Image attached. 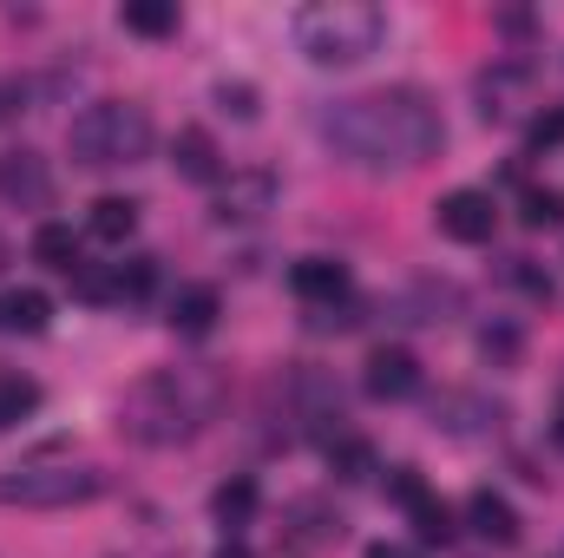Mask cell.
Returning a JSON list of instances; mask_svg holds the SVG:
<instances>
[{
  "label": "cell",
  "instance_id": "6da1fadb",
  "mask_svg": "<svg viewBox=\"0 0 564 558\" xmlns=\"http://www.w3.org/2000/svg\"><path fill=\"white\" fill-rule=\"evenodd\" d=\"M322 139L355 171H414L426 158H440L446 119L421 86H388V93H361V99L328 106Z\"/></svg>",
  "mask_w": 564,
  "mask_h": 558
},
{
  "label": "cell",
  "instance_id": "7a4b0ae2",
  "mask_svg": "<svg viewBox=\"0 0 564 558\" xmlns=\"http://www.w3.org/2000/svg\"><path fill=\"white\" fill-rule=\"evenodd\" d=\"M224 408V382L204 375V368H151L132 382L119 427L144 440V447H177V440H197Z\"/></svg>",
  "mask_w": 564,
  "mask_h": 558
},
{
  "label": "cell",
  "instance_id": "3957f363",
  "mask_svg": "<svg viewBox=\"0 0 564 558\" xmlns=\"http://www.w3.org/2000/svg\"><path fill=\"white\" fill-rule=\"evenodd\" d=\"M388 40V13L368 0H315L295 13V46L308 66H361Z\"/></svg>",
  "mask_w": 564,
  "mask_h": 558
},
{
  "label": "cell",
  "instance_id": "277c9868",
  "mask_svg": "<svg viewBox=\"0 0 564 558\" xmlns=\"http://www.w3.org/2000/svg\"><path fill=\"white\" fill-rule=\"evenodd\" d=\"M66 151L86 171H112V164H139L151 151V112L132 99H99L66 126Z\"/></svg>",
  "mask_w": 564,
  "mask_h": 558
},
{
  "label": "cell",
  "instance_id": "5b68a950",
  "mask_svg": "<svg viewBox=\"0 0 564 558\" xmlns=\"http://www.w3.org/2000/svg\"><path fill=\"white\" fill-rule=\"evenodd\" d=\"M99 493H106V473H93V466H13V473H0V506L59 513V506H86Z\"/></svg>",
  "mask_w": 564,
  "mask_h": 558
},
{
  "label": "cell",
  "instance_id": "8992f818",
  "mask_svg": "<svg viewBox=\"0 0 564 558\" xmlns=\"http://www.w3.org/2000/svg\"><path fill=\"white\" fill-rule=\"evenodd\" d=\"M433 224H440V237H453V244H486L492 230H499V204H492V191H446L440 204H433Z\"/></svg>",
  "mask_w": 564,
  "mask_h": 558
},
{
  "label": "cell",
  "instance_id": "52a82bcc",
  "mask_svg": "<svg viewBox=\"0 0 564 558\" xmlns=\"http://www.w3.org/2000/svg\"><path fill=\"white\" fill-rule=\"evenodd\" d=\"M53 197V171H46V158L40 151H7L0 158V204H13V211H40Z\"/></svg>",
  "mask_w": 564,
  "mask_h": 558
},
{
  "label": "cell",
  "instance_id": "ba28073f",
  "mask_svg": "<svg viewBox=\"0 0 564 558\" xmlns=\"http://www.w3.org/2000/svg\"><path fill=\"white\" fill-rule=\"evenodd\" d=\"M361 388H368L375 401H408V395H421V362H414L408 348H375Z\"/></svg>",
  "mask_w": 564,
  "mask_h": 558
},
{
  "label": "cell",
  "instance_id": "9c48e42d",
  "mask_svg": "<svg viewBox=\"0 0 564 558\" xmlns=\"http://www.w3.org/2000/svg\"><path fill=\"white\" fill-rule=\"evenodd\" d=\"M289 289H295L308 309H335V302L348 296V270H341L335 257H302V264L289 270Z\"/></svg>",
  "mask_w": 564,
  "mask_h": 558
},
{
  "label": "cell",
  "instance_id": "30bf717a",
  "mask_svg": "<svg viewBox=\"0 0 564 558\" xmlns=\"http://www.w3.org/2000/svg\"><path fill=\"white\" fill-rule=\"evenodd\" d=\"M217 309H224V302H217V289H210V282H191V289H177V296H171V315H164V322H171L177 335H191V342H197V335H210V329H217Z\"/></svg>",
  "mask_w": 564,
  "mask_h": 558
},
{
  "label": "cell",
  "instance_id": "8fae6325",
  "mask_svg": "<svg viewBox=\"0 0 564 558\" xmlns=\"http://www.w3.org/2000/svg\"><path fill=\"white\" fill-rule=\"evenodd\" d=\"M466 519H473V533H479L486 546H519V513H512L492 486H479V493L466 500Z\"/></svg>",
  "mask_w": 564,
  "mask_h": 558
},
{
  "label": "cell",
  "instance_id": "7c38bea8",
  "mask_svg": "<svg viewBox=\"0 0 564 558\" xmlns=\"http://www.w3.org/2000/svg\"><path fill=\"white\" fill-rule=\"evenodd\" d=\"M270 197H276V178H270V171L230 178V184L217 191V217H224V224H230V217H263V211H270Z\"/></svg>",
  "mask_w": 564,
  "mask_h": 558
},
{
  "label": "cell",
  "instance_id": "4fadbf2b",
  "mask_svg": "<svg viewBox=\"0 0 564 558\" xmlns=\"http://www.w3.org/2000/svg\"><path fill=\"white\" fill-rule=\"evenodd\" d=\"M171 164H177V178H191V184H217V178H224L217 144H210V132H197V126H184V132L171 139Z\"/></svg>",
  "mask_w": 564,
  "mask_h": 558
},
{
  "label": "cell",
  "instance_id": "5bb4252c",
  "mask_svg": "<svg viewBox=\"0 0 564 558\" xmlns=\"http://www.w3.org/2000/svg\"><path fill=\"white\" fill-rule=\"evenodd\" d=\"M33 257H40L46 270H66V277L86 270V250H79V230H73V224H40V230H33Z\"/></svg>",
  "mask_w": 564,
  "mask_h": 558
},
{
  "label": "cell",
  "instance_id": "9a60e30c",
  "mask_svg": "<svg viewBox=\"0 0 564 558\" xmlns=\"http://www.w3.org/2000/svg\"><path fill=\"white\" fill-rule=\"evenodd\" d=\"M46 322H53V302L40 289H7L0 296V329L7 335H46Z\"/></svg>",
  "mask_w": 564,
  "mask_h": 558
},
{
  "label": "cell",
  "instance_id": "2e32d148",
  "mask_svg": "<svg viewBox=\"0 0 564 558\" xmlns=\"http://www.w3.org/2000/svg\"><path fill=\"white\" fill-rule=\"evenodd\" d=\"M132 230H139V204L132 197H99L86 211V237H99V244H126Z\"/></svg>",
  "mask_w": 564,
  "mask_h": 558
},
{
  "label": "cell",
  "instance_id": "e0dca14e",
  "mask_svg": "<svg viewBox=\"0 0 564 558\" xmlns=\"http://www.w3.org/2000/svg\"><path fill=\"white\" fill-rule=\"evenodd\" d=\"M33 408H40V382H33V375H20V368H0V433H7V427H20Z\"/></svg>",
  "mask_w": 564,
  "mask_h": 558
},
{
  "label": "cell",
  "instance_id": "ac0fdd59",
  "mask_svg": "<svg viewBox=\"0 0 564 558\" xmlns=\"http://www.w3.org/2000/svg\"><path fill=\"white\" fill-rule=\"evenodd\" d=\"M210 513H217L224 526H250V519H257V480H250V473L224 480V486L210 493Z\"/></svg>",
  "mask_w": 564,
  "mask_h": 558
},
{
  "label": "cell",
  "instance_id": "d6986e66",
  "mask_svg": "<svg viewBox=\"0 0 564 558\" xmlns=\"http://www.w3.org/2000/svg\"><path fill=\"white\" fill-rule=\"evenodd\" d=\"M126 33H144V40H164L177 33V0H126Z\"/></svg>",
  "mask_w": 564,
  "mask_h": 558
},
{
  "label": "cell",
  "instance_id": "ffe728a7",
  "mask_svg": "<svg viewBox=\"0 0 564 558\" xmlns=\"http://www.w3.org/2000/svg\"><path fill=\"white\" fill-rule=\"evenodd\" d=\"M519 86H525V73H519V66H499V73H486V79H479V99H486L479 112H486V119H506V112H512L506 99H512Z\"/></svg>",
  "mask_w": 564,
  "mask_h": 558
},
{
  "label": "cell",
  "instance_id": "44dd1931",
  "mask_svg": "<svg viewBox=\"0 0 564 558\" xmlns=\"http://www.w3.org/2000/svg\"><path fill=\"white\" fill-rule=\"evenodd\" d=\"M328 466H335L341 480H368V473H375V447L341 433V440H328Z\"/></svg>",
  "mask_w": 564,
  "mask_h": 558
},
{
  "label": "cell",
  "instance_id": "7402d4cb",
  "mask_svg": "<svg viewBox=\"0 0 564 558\" xmlns=\"http://www.w3.org/2000/svg\"><path fill=\"white\" fill-rule=\"evenodd\" d=\"M408 513H414V533H421L426 546H446V539H453V513H446V500L421 493V500H414Z\"/></svg>",
  "mask_w": 564,
  "mask_h": 558
},
{
  "label": "cell",
  "instance_id": "603a6c76",
  "mask_svg": "<svg viewBox=\"0 0 564 558\" xmlns=\"http://www.w3.org/2000/svg\"><path fill=\"white\" fill-rule=\"evenodd\" d=\"M151 277H158V270H151V257L119 264V270H112V302H132V296H144V289H151Z\"/></svg>",
  "mask_w": 564,
  "mask_h": 558
},
{
  "label": "cell",
  "instance_id": "cb8c5ba5",
  "mask_svg": "<svg viewBox=\"0 0 564 558\" xmlns=\"http://www.w3.org/2000/svg\"><path fill=\"white\" fill-rule=\"evenodd\" d=\"M532 230H552V224H564V197L558 191H525V211H519Z\"/></svg>",
  "mask_w": 564,
  "mask_h": 558
},
{
  "label": "cell",
  "instance_id": "d4e9b609",
  "mask_svg": "<svg viewBox=\"0 0 564 558\" xmlns=\"http://www.w3.org/2000/svg\"><path fill=\"white\" fill-rule=\"evenodd\" d=\"M558 139H564V106H558V112H539V119H532V132H525L532 151H545V144H558Z\"/></svg>",
  "mask_w": 564,
  "mask_h": 558
},
{
  "label": "cell",
  "instance_id": "484cf974",
  "mask_svg": "<svg viewBox=\"0 0 564 558\" xmlns=\"http://www.w3.org/2000/svg\"><path fill=\"white\" fill-rule=\"evenodd\" d=\"M217 99H224V112L257 119V86H217Z\"/></svg>",
  "mask_w": 564,
  "mask_h": 558
},
{
  "label": "cell",
  "instance_id": "4316f807",
  "mask_svg": "<svg viewBox=\"0 0 564 558\" xmlns=\"http://www.w3.org/2000/svg\"><path fill=\"white\" fill-rule=\"evenodd\" d=\"M506 277L519 282V289H532V296H552V277H539V270H532V257H512V264H506Z\"/></svg>",
  "mask_w": 564,
  "mask_h": 558
},
{
  "label": "cell",
  "instance_id": "83f0119b",
  "mask_svg": "<svg viewBox=\"0 0 564 558\" xmlns=\"http://www.w3.org/2000/svg\"><path fill=\"white\" fill-rule=\"evenodd\" d=\"M368 558H414V552H401V546H368Z\"/></svg>",
  "mask_w": 564,
  "mask_h": 558
},
{
  "label": "cell",
  "instance_id": "f1b7e54d",
  "mask_svg": "<svg viewBox=\"0 0 564 558\" xmlns=\"http://www.w3.org/2000/svg\"><path fill=\"white\" fill-rule=\"evenodd\" d=\"M217 558H250V552H243V546H224V552H217Z\"/></svg>",
  "mask_w": 564,
  "mask_h": 558
},
{
  "label": "cell",
  "instance_id": "f546056e",
  "mask_svg": "<svg viewBox=\"0 0 564 558\" xmlns=\"http://www.w3.org/2000/svg\"><path fill=\"white\" fill-rule=\"evenodd\" d=\"M552 440H558V447H564V415H558V420H552Z\"/></svg>",
  "mask_w": 564,
  "mask_h": 558
}]
</instances>
